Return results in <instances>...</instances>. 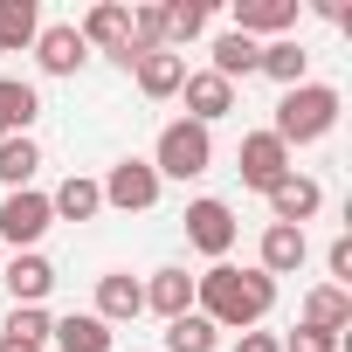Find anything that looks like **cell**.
<instances>
[{
    "label": "cell",
    "instance_id": "ffe728a7",
    "mask_svg": "<svg viewBox=\"0 0 352 352\" xmlns=\"http://www.w3.org/2000/svg\"><path fill=\"white\" fill-rule=\"evenodd\" d=\"M49 214H56V221H97V214H104V194H97V180H90V173H69V180H56V194H49Z\"/></svg>",
    "mask_w": 352,
    "mask_h": 352
},
{
    "label": "cell",
    "instance_id": "9c48e42d",
    "mask_svg": "<svg viewBox=\"0 0 352 352\" xmlns=\"http://www.w3.org/2000/svg\"><path fill=\"white\" fill-rule=\"evenodd\" d=\"M0 283H8L14 304H49V290H56V263H49L42 249H21V256L0 263Z\"/></svg>",
    "mask_w": 352,
    "mask_h": 352
},
{
    "label": "cell",
    "instance_id": "ba28073f",
    "mask_svg": "<svg viewBox=\"0 0 352 352\" xmlns=\"http://www.w3.org/2000/svg\"><path fill=\"white\" fill-rule=\"evenodd\" d=\"M235 166H242V187H256V194H270L276 180L297 173V159H290V145H283L276 131H249L242 152H235Z\"/></svg>",
    "mask_w": 352,
    "mask_h": 352
},
{
    "label": "cell",
    "instance_id": "8992f818",
    "mask_svg": "<svg viewBox=\"0 0 352 352\" xmlns=\"http://www.w3.org/2000/svg\"><path fill=\"white\" fill-rule=\"evenodd\" d=\"M235 235H242V221H235V208H228V201H214V194L187 201V242H194L208 263H228Z\"/></svg>",
    "mask_w": 352,
    "mask_h": 352
},
{
    "label": "cell",
    "instance_id": "d4e9b609",
    "mask_svg": "<svg viewBox=\"0 0 352 352\" xmlns=\"http://www.w3.org/2000/svg\"><path fill=\"white\" fill-rule=\"evenodd\" d=\"M63 352H111V324L97 318V311H69V318H56V331H49Z\"/></svg>",
    "mask_w": 352,
    "mask_h": 352
},
{
    "label": "cell",
    "instance_id": "5b68a950",
    "mask_svg": "<svg viewBox=\"0 0 352 352\" xmlns=\"http://www.w3.org/2000/svg\"><path fill=\"white\" fill-rule=\"evenodd\" d=\"M56 228V214H49V194L42 187H21V194H8L0 201V249H42V235Z\"/></svg>",
    "mask_w": 352,
    "mask_h": 352
},
{
    "label": "cell",
    "instance_id": "83f0119b",
    "mask_svg": "<svg viewBox=\"0 0 352 352\" xmlns=\"http://www.w3.org/2000/svg\"><path fill=\"white\" fill-rule=\"evenodd\" d=\"M152 49H166V14L152 8V0H138V8H131V63L152 56Z\"/></svg>",
    "mask_w": 352,
    "mask_h": 352
},
{
    "label": "cell",
    "instance_id": "7c38bea8",
    "mask_svg": "<svg viewBox=\"0 0 352 352\" xmlns=\"http://www.w3.org/2000/svg\"><path fill=\"white\" fill-rule=\"evenodd\" d=\"M304 263H311V235H304V228L270 221V228H263V242H256V270H263V276H297Z\"/></svg>",
    "mask_w": 352,
    "mask_h": 352
},
{
    "label": "cell",
    "instance_id": "836d02e7",
    "mask_svg": "<svg viewBox=\"0 0 352 352\" xmlns=\"http://www.w3.org/2000/svg\"><path fill=\"white\" fill-rule=\"evenodd\" d=\"M0 263H8V249H0Z\"/></svg>",
    "mask_w": 352,
    "mask_h": 352
},
{
    "label": "cell",
    "instance_id": "e0dca14e",
    "mask_svg": "<svg viewBox=\"0 0 352 352\" xmlns=\"http://www.w3.org/2000/svg\"><path fill=\"white\" fill-rule=\"evenodd\" d=\"M297 324L345 338V331H352V290H338V283H311V290H304V318H297Z\"/></svg>",
    "mask_w": 352,
    "mask_h": 352
},
{
    "label": "cell",
    "instance_id": "d6986e66",
    "mask_svg": "<svg viewBox=\"0 0 352 352\" xmlns=\"http://www.w3.org/2000/svg\"><path fill=\"white\" fill-rule=\"evenodd\" d=\"M256 76H270L276 90H297V83H311V49H304L297 35H283V42H263V63H256Z\"/></svg>",
    "mask_w": 352,
    "mask_h": 352
},
{
    "label": "cell",
    "instance_id": "30bf717a",
    "mask_svg": "<svg viewBox=\"0 0 352 352\" xmlns=\"http://www.w3.org/2000/svg\"><path fill=\"white\" fill-rule=\"evenodd\" d=\"M35 63H42V76H76V69L90 63L76 21H42V35H35Z\"/></svg>",
    "mask_w": 352,
    "mask_h": 352
},
{
    "label": "cell",
    "instance_id": "d6a6232c",
    "mask_svg": "<svg viewBox=\"0 0 352 352\" xmlns=\"http://www.w3.org/2000/svg\"><path fill=\"white\" fill-rule=\"evenodd\" d=\"M0 352H49V345H21V338H8V331H0Z\"/></svg>",
    "mask_w": 352,
    "mask_h": 352
},
{
    "label": "cell",
    "instance_id": "2e32d148",
    "mask_svg": "<svg viewBox=\"0 0 352 352\" xmlns=\"http://www.w3.org/2000/svg\"><path fill=\"white\" fill-rule=\"evenodd\" d=\"M152 104H166V97H180V83H187V56H173V49H152V56H138L131 69H124Z\"/></svg>",
    "mask_w": 352,
    "mask_h": 352
},
{
    "label": "cell",
    "instance_id": "7402d4cb",
    "mask_svg": "<svg viewBox=\"0 0 352 352\" xmlns=\"http://www.w3.org/2000/svg\"><path fill=\"white\" fill-rule=\"evenodd\" d=\"M256 63H263V42H249V35H214V49H208V69L221 76V83H235V76H256Z\"/></svg>",
    "mask_w": 352,
    "mask_h": 352
},
{
    "label": "cell",
    "instance_id": "f546056e",
    "mask_svg": "<svg viewBox=\"0 0 352 352\" xmlns=\"http://www.w3.org/2000/svg\"><path fill=\"white\" fill-rule=\"evenodd\" d=\"M283 338V352H338L345 338H331V331H311V324H297V331H276Z\"/></svg>",
    "mask_w": 352,
    "mask_h": 352
},
{
    "label": "cell",
    "instance_id": "3957f363",
    "mask_svg": "<svg viewBox=\"0 0 352 352\" xmlns=\"http://www.w3.org/2000/svg\"><path fill=\"white\" fill-rule=\"evenodd\" d=\"M208 166H214V131L208 124H187V118L159 124V138H152V173L159 180H201Z\"/></svg>",
    "mask_w": 352,
    "mask_h": 352
},
{
    "label": "cell",
    "instance_id": "6da1fadb",
    "mask_svg": "<svg viewBox=\"0 0 352 352\" xmlns=\"http://www.w3.org/2000/svg\"><path fill=\"white\" fill-rule=\"evenodd\" d=\"M194 311L214 331H256L276 311V276L263 270H235V263H208L194 276Z\"/></svg>",
    "mask_w": 352,
    "mask_h": 352
},
{
    "label": "cell",
    "instance_id": "4fadbf2b",
    "mask_svg": "<svg viewBox=\"0 0 352 352\" xmlns=\"http://www.w3.org/2000/svg\"><path fill=\"white\" fill-rule=\"evenodd\" d=\"M235 35H249V42L297 35V0H235Z\"/></svg>",
    "mask_w": 352,
    "mask_h": 352
},
{
    "label": "cell",
    "instance_id": "9a60e30c",
    "mask_svg": "<svg viewBox=\"0 0 352 352\" xmlns=\"http://www.w3.org/2000/svg\"><path fill=\"white\" fill-rule=\"evenodd\" d=\"M97 318H104V324L145 318V283H138L131 270H104V276H97Z\"/></svg>",
    "mask_w": 352,
    "mask_h": 352
},
{
    "label": "cell",
    "instance_id": "277c9868",
    "mask_svg": "<svg viewBox=\"0 0 352 352\" xmlns=\"http://www.w3.org/2000/svg\"><path fill=\"white\" fill-rule=\"evenodd\" d=\"M97 194H104V208H118V214H145V208H159L166 180L152 173V159H118L104 180H97Z\"/></svg>",
    "mask_w": 352,
    "mask_h": 352
},
{
    "label": "cell",
    "instance_id": "52a82bcc",
    "mask_svg": "<svg viewBox=\"0 0 352 352\" xmlns=\"http://www.w3.org/2000/svg\"><path fill=\"white\" fill-rule=\"evenodd\" d=\"M76 35H83V49H97L118 69H131V8L124 0H97V8L76 21Z\"/></svg>",
    "mask_w": 352,
    "mask_h": 352
},
{
    "label": "cell",
    "instance_id": "8fae6325",
    "mask_svg": "<svg viewBox=\"0 0 352 352\" xmlns=\"http://www.w3.org/2000/svg\"><path fill=\"white\" fill-rule=\"evenodd\" d=\"M180 97H187V124H208V131H214V124L235 111V83H221L214 69H187Z\"/></svg>",
    "mask_w": 352,
    "mask_h": 352
},
{
    "label": "cell",
    "instance_id": "484cf974",
    "mask_svg": "<svg viewBox=\"0 0 352 352\" xmlns=\"http://www.w3.org/2000/svg\"><path fill=\"white\" fill-rule=\"evenodd\" d=\"M159 14H166V49H173V56L208 35V0H166Z\"/></svg>",
    "mask_w": 352,
    "mask_h": 352
},
{
    "label": "cell",
    "instance_id": "5bb4252c",
    "mask_svg": "<svg viewBox=\"0 0 352 352\" xmlns=\"http://www.w3.org/2000/svg\"><path fill=\"white\" fill-rule=\"evenodd\" d=\"M263 201H270V221H283V228H304V221L324 208V187L311 180V173H290V180H276Z\"/></svg>",
    "mask_w": 352,
    "mask_h": 352
},
{
    "label": "cell",
    "instance_id": "4316f807",
    "mask_svg": "<svg viewBox=\"0 0 352 352\" xmlns=\"http://www.w3.org/2000/svg\"><path fill=\"white\" fill-rule=\"evenodd\" d=\"M214 345H221V331H214L201 311H187V318L166 324V352H214Z\"/></svg>",
    "mask_w": 352,
    "mask_h": 352
},
{
    "label": "cell",
    "instance_id": "f1b7e54d",
    "mask_svg": "<svg viewBox=\"0 0 352 352\" xmlns=\"http://www.w3.org/2000/svg\"><path fill=\"white\" fill-rule=\"evenodd\" d=\"M49 331H56L49 304H14V318H8V338H21V345H49Z\"/></svg>",
    "mask_w": 352,
    "mask_h": 352
},
{
    "label": "cell",
    "instance_id": "4dcf8cb0",
    "mask_svg": "<svg viewBox=\"0 0 352 352\" xmlns=\"http://www.w3.org/2000/svg\"><path fill=\"white\" fill-rule=\"evenodd\" d=\"M324 270H331L324 283H338V290L352 283V235H331V249H324Z\"/></svg>",
    "mask_w": 352,
    "mask_h": 352
},
{
    "label": "cell",
    "instance_id": "1f68e13d",
    "mask_svg": "<svg viewBox=\"0 0 352 352\" xmlns=\"http://www.w3.org/2000/svg\"><path fill=\"white\" fill-rule=\"evenodd\" d=\"M235 352H283V338L256 324V331H235Z\"/></svg>",
    "mask_w": 352,
    "mask_h": 352
},
{
    "label": "cell",
    "instance_id": "ac0fdd59",
    "mask_svg": "<svg viewBox=\"0 0 352 352\" xmlns=\"http://www.w3.org/2000/svg\"><path fill=\"white\" fill-rule=\"evenodd\" d=\"M145 311H159L166 324H173V318H187V311H194V276H187L180 263L152 270V276H145Z\"/></svg>",
    "mask_w": 352,
    "mask_h": 352
},
{
    "label": "cell",
    "instance_id": "7a4b0ae2",
    "mask_svg": "<svg viewBox=\"0 0 352 352\" xmlns=\"http://www.w3.org/2000/svg\"><path fill=\"white\" fill-rule=\"evenodd\" d=\"M338 111H345V97H338L331 83H297V90H283V97H276V118H270V131H276V138L297 152V145H318V138H331Z\"/></svg>",
    "mask_w": 352,
    "mask_h": 352
},
{
    "label": "cell",
    "instance_id": "cb8c5ba5",
    "mask_svg": "<svg viewBox=\"0 0 352 352\" xmlns=\"http://www.w3.org/2000/svg\"><path fill=\"white\" fill-rule=\"evenodd\" d=\"M35 173H42V145L28 131L21 138H0V187L21 194V187H35Z\"/></svg>",
    "mask_w": 352,
    "mask_h": 352
},
{
    "label": "cell",
    "instance_id": "44dd1931",
    "mask_svg": "<svg viewBox=\"0 0 352 352\" xmlns=\"http://www.w3.org/2000/svg\"><path fill=\"white\" fill-rule=\"evenodd\" d=\"M35 118H42V90L21 76H0V138H21Z\"/></svg>",
    "mask_w": 352,
    "mask_h": 352
},
{
    "label": "cell",
    "instance_id": "603a6c76",
    "mask_svg": "<svg viewBox=\"0 0 352 352\" xmlns=\"http://www.w3.org/2000/svg\"><path fill=\"white\" fill-rule=\"evenodd\" d=\"M42 35V8L35 0H0V56H21Z\"/></svg>",
    "mask_w": 352,
    "mask_h": 352
}]
</instances>
